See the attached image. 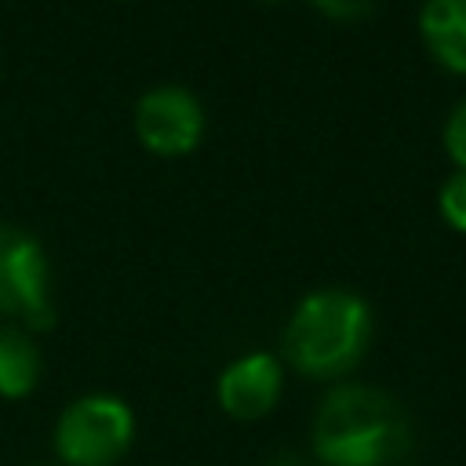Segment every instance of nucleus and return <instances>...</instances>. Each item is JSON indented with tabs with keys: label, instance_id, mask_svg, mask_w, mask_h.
Instances as JSON below:
<instances>
[{
	"label": "nucleus",
	"instance_id": "9",
	"mask_svg": "<svg viewBox=\"0 0 466 466\" xmlns=\"http://www.w3.org/2000/svg\"><path fill=\"white\" fill-rule=\"evenodd\" d=\"M437 211H441V218H444L448 229L466 233V171L462 167H455L441 182V189H437Z\"/></svg>",
	"mask_w": 466,
	"mask_h": 466
},
{
	"label": "nucleus",
	"instance_id": "6",
	"mask_svg": "<svg viewBox=\"0 0 466 466\" xmlns=\"http://www.w3.org/2000/svg\"><path fill=\"white\" fill-rule=\"evenodd\" d=\"M280 393H284V364L262 350L229 360L215 382L218 408L237 422H255L269 415Z\"/></svg>",
	"mask_w": 466,
	"mask_h": 466
},
{
	"label": "nucleus",
	"instance_id": "11",
	"mask_svg": "<svg viewBox=\"0 0 466 466\" xmlns=\"http://www.w3.org/2000/svg\"><path fill=\"white\" fill-rule=\"evenodd\" d=\"M317 11H324L328 18H364L375 11L379 0H309Z\"/></svg>",
	"mask_w": 466,
	"mask_h": 466
},
{
	"label": "nucleus",
	"instance_id": "10",
	"mask_svg": "<svg viewBox=\"0 0 466 466\" xmlns=\"http://www.w3.org/2000/svg\"><path fill=\"white\" fill-rule=\"evenodd\" d=\"M441 142H444L448 160L466 171V95L448 109L444 127H441Z\"/></svg>",
	"mask_w": 466,
	"mask_h": 466
},
{
	"label": "nucleus",
	"instance_id": "7",
	"mask_svg": "<svg viewBox=\"0 0 466 466\" xmlns=\"http://www.w3.org/2000/svg\"><path fill=\"white\" fill-rule=\"evenodd\" d=\"M419 40L441 69L466 76V0H422Z\"/></svg>",
	"mask_w": 466,
	"mask_h": 466
},
{
	"label": "nucleus",
	"instance_id": "4",
	"mask_svg": "<svg viewBox=\"0 0 466 466\" xmlns=\"http://www.w3.org/2000/svg\"><path fill=\"white\" fill-rule=\"evenodd\" d=\"M0 317H18L29 331L55 324L47 255L29 229L11 222H0Z\"/></svg>",
	"mask_w": 466,
	"mask_h": 466
},
{
	"label": "nucleus",
	"instance_id": "2",
	"mask_svg": "<svg viewBox=\"0 0 466 466\" xmlns=\"http://www.w3.org/2000/svg\"><path fill=\"white\" fill-rule=\"evenodd\" d=\"M371 331L375 317L364 295L350 288H317L291 309L280 350L306 379H342L364 360Z\"/></svg>",
	"mask_w": 466,
	"mask_h": 466
},
{
	"label": "nucleus",
	"instance_id": "5",
	"mask_svg": "<svg viewBox=\"0 0 466 466\" xmlns=\"http://www.w3.org/2000/svg\"><path fill=\"white\" fill-rule=\"evenodd\" d=\"M135 135L157 157H186L204 138V106L182 84H157L135 102Z\"/></svg>",
	"mask_w": 466,
	"mask_h": 466
},
{
	"label": "nucleus",
	"instance_id": "12",
	"mask_svg": "<svg viewBox=\"0 0 466 466\" xmlns=\"http://www.w3.org/2000/svg\"><path fill=\"white\" fill-rule=\"evenodd\" d=\"M266 4H280V0H266Z\"/></svg>",
	"mask_w": 466,
	"mask_h": 466
},
{
	"label": "nucleus",
	"instance_id": "1",
	"mask_svg": "<svg viewBox=\"0 0 466 466\" xmlns=\"http://www.w3.org/2000/svg\"><path fill=\"white\" fill-rule=\"evenodd\" d=\"M309 448L320 466H404L415 433L393 393L371 382H339L313 411Z\"/></svg>",
	"mask_w": 466,
	"mask_h": 466
},
{
	"label": "nucleus",
	"instance_id": "8",
	"mask_svg": "<svg viewBox=\"0 0 466 466\" xmlns=\"http://www.w3.org/2000/svg\"><path fill=\"white\" fill-rule=\"evenodd\" d=\"M40 350L25 328H0V397L22 400L40 382Z\"/></svg>",
	"mask_w": 466,
	"mask_h": 466
},
{
	"label": "nucleus",
	"instance_id": "3",
	"mask_svg": "<svg viewBox=\"0 0 466 466\" xmlns=\"http://www.w3.org/2000/svg\"><path fill=\"white\" fill-rule=\"evenodd\" d=\"M135 441V411L116 393H84L55 422L51 444L66 466H113Z\"/></svg>",
	"mask_w": 466,
	"mask_h": 466
}]
</instances>
